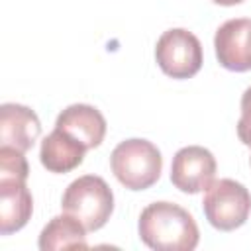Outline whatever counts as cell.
I'll use <instances>...</instances> for the list:
<instances>
[{"mask_svg":"<svg viewBox=\"0 0 251 251\" xmlns=\"http://www.w3.org/2000/svg\"><path fill=\"white\" fill-rule=\"evenodd\" d=\"M139 239L155 251H192L200 233L194 218L173 202H153L139 216Z\"/></svg>","mask_w":251,"mask_h":251,"instance_id":"1","label":"cell"},{"mask_svg":"<svg viewBox=\"0 0 251 251\" xmlns=\"http://www.w3.org/2000/svg\"><path fill=\"white\" fill-rule=\"evenodd\" d=\"M61 208L65 214L76 218L86 227V231H96L106 226L112 216L114 194L102 176L84 175L67 186Z\"/></svg>","mask_w":251,"mask_h":251,"instance_id":"2","label":"cell"},{"mask_svg":"<svg viewBox=\"0 0 251 251\" xmlns=\"http://www.w3.org/2000/svg\"><path fill=\"white\" fill-rule=\"evenodd\" d=\"M110 167L126 188L145 190L159 180L163 157L151 141L133 137L114 147L110 155Z\"/></svg>","mask_w":251,"mask_h":251,"instance_id":"3","label":"cell"},{"mask_svg":"<svg viewBox=\"0 0 251 251\" xmlns=\"http://www.w3.org/2000/svg\"><path fill=\"white\" fill-rule=\"evenodd\" d=\"M204 216L220 231H233L241 227L251 212L249 190L231 178L214 180L204 194Z\"/></svg>","mask_w":251,"mask_h":251,"instance_id":"4","label":"cell"},{"mask_svg":"<svg viewBox=\"0 0 251 251\" xmlns=\"http://www.w3.org/2000/svg\"><path fill=\"white\" fill-rule=\"evenodd\" d=\"M159 69L171 78H190L202 67V45L198 37L182 27L167 29L155 47Z\"/></svg>","mask_w":251,"mask_h":251,"instance_id":"5","label":"cell"},{"mask_svg":"<svg viewBox=\"0 0 251 251\" xmlns=\"http://www.w3.org/2000/svg\"><path fill=\"white\" fill-rule=\"evenodd\" d=\"M216 178V159L200 145H188L175 153L171 165V182L186 194L206 190Z\"/></svg>","mask_w":251,"mask_h":251,"instance_id":"6","label":"cell"},{"mask_svg":"<svg viewBox=\"0 0 251 251\" xmlns=\"http://www.w3.org/2000/svg\"><path fill=\"white\" fill-rule=\"evenodd\" d=\"M216 57L227 71H251V20L235 18L222 24L214 37Z\"/></svg>","mask_w":251,"mask_h":251,"instance_id":"7","label":"cell"},{"mask_svg":"<svg viewBox=\"0 0 251 251\" xmlns=\"http://www.w3.org/2000/svg\"><path fill=\"white\" fill-rule=\"evenodd\" d=\"M41 135V124L33 110L22 104H2L0 108V141L18 151H29Z\"/></svg>","mask_w":251,"mask_h":251,"instance_id":"8","label":"cell"},{"mask_svg":"<svg viewBox=\"0 0 251 251\" xmlns=\"http://www.w3.org/2000/svg\"><path fill=\"white\" fill-rule=\"evenodd\" d=\"M55 127L73 135L86 149L98 147L106 135L104 116L94 106H88V104H71L69 108H65L57 116Z\"/></svg>","mask_w":251,"mask_h":251,"instance_id":"9","label":"cell"},{"mask_svg":"<svg viewBox=\"0 0 251 251\" xmlns=\"http://www.w3.org/2000/svg\"><path fill=\"white\" fill-rule=\"evenodd\" d=\"M33 212V198L25 180L0 178V233L10 235L22 229Z\"/></svg>","mask_w":251,"mask_h":251,"instance_id":"10","label":"cell"},{"mask_svg":"<svg viewBox=\"0 0 251 251\" xmlns=\"http://www.w3.org/2000/svg\"><path fill=\"white\" fill-rule=\"evenodd\" d=\"M86 151L88 149L80 141H76L67 131L55 127L41 141L39 161L49 173H71L82 163Z\"/></svg>","mask_w":251,"mask_h":251,"instance_id":"11","label":"cell"},{"mask_svg":"<svg viewBox=\"0 0 251 251\" xmlns=\"http://www.w3.org/2000/svg\"><path fill=\"white\" fill-rule=\"evenodd\" d=\"M86 227L71 214L51 218V222L39 233V249H86Z\"/></svg>","mask_w":251,"mask_h":251,"instance_id":"12","label":"cell"},{"mask_svg":"<svg viewBox=\"0 0 251 251\" xmlns=\"http://www.w3.org/2000/svg\"><path fill=\"white\" fill-rule=\"evenodd\" d=\"M29 167L24 157V151L14 147H0V178L4 180H27Z\"/></svg>","mask_w":251,"mask_h":251,"instance_id":"13","label":"cell"},{"mask_svg":"<svg viewBox=\"0 0 251 251\" xmlns=\"http://www.w3.org/2000/svg\"><path fill=\"white\" fill-rule=\"evenodd\" d=\"M237 135L245 145L251 147V86L241 96V118L237 122Z\"/></svg>","mask_w":251,"mask_h":251,"instance_id":"14","label":"cell"},{"mask_svg":"<svg viewBox=\"0 0 251 251\" xmlns=\"http://www.w3.org/2000/svg\"><path fill=\"white\" fill-rule=\"evenodd\" d=\"M214 4H220V6H235V4H241L243 0H212Z\"/></svg>","mask_w":251,"mask_h":251,"instance_id":"15","label":"cell"},{"mask_svg":"<svg viewBox=\"0 0 251 251\" xmlns=\"http://www.w3.org/2000/svg\"><path fill=\"white\" fill-rule=\"evenodd\" d=\"M249 161H251V157H249Z\"/></svg>","mask_w":251,"mask_h":251,"instance_id":"16","label":"cell"}]
</instances>
